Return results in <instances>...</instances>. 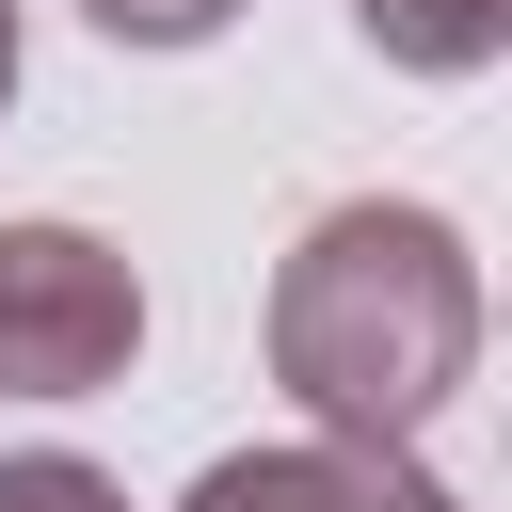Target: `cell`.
<instances>
[{
    "label": "cell",
    "mask_w": 512,
    "mask_h": 512,
    "mask_svg": "<svg viewBox=\"0 0 512 512\" xmlns=\"http://www.w3.org/2000/svg\"><path fill=\"white\" fill-rule=\"evenodd\" d=\"M480 368V256L448 208L352 192L272 256V384L320 416V448H416Z\"/></svg>",
    "instance_id": "1"
},
{
    "label": "cell",
    "mask_w": 512,
    "mask_h": 512,
    "mask_svg": "<svg viewBox=\"0 0 512 512\" xmlns=\"http://www.w3.org/2000/svg\"><path fill=\"white\" fill-rule=\"evenodd\" d=\"M144 352V272L96 224H0V400H96Z\"/></svg>",
    "instance_id": "2"
},
{
    "label": "cell",
    "mask_w": 512,
    "mask_h": 512,
    "mask_svg": "<svg viewBox=\"0 0 512 512\" xmlns=\"http://www.w3.org/2000/svg\"><path fill=\"white\" fill-rule=\"evenodd\" d=\"M176 512H464L432 464H400V448H224Z\"/></svg>",
    "instance_id": "3"
},
{
    "label": "cell",
    "mask_w": 512,
    "mask_h": 512,
    "mask_svg": "<svg viewBox=\"0 0 512 512\" xmlns=\"http://www.w3.org/2000/svg\"><path fill=\"white\" fill-rule=\"evenodd\" d=\"M352 32L400 64V80H480L512 48V0H352Z\"/></svg>",
    "instance_id": "4"
},
{
    "label": "cell",
    "mask_w": 512,
    "mask_h": 512,
    "mask_svg": "<svg viewBox=\"0 0 512 512\" xmlns=\"http://www.w3.org/2000/svg\"><path fill=\"white\" fill-rule=\"evenodd\" d=\"M0 512H128V496H112L80 448H16V464H0Z\"/></svg>",
    "instance_id": "5"
},
{
    "label": "cell",
    "mask_w": 512,
    "mask_h": 512,
    "mask_svg": "<svg viewBox=\"0 0 512 512\" xmlns=\"http://www.w3.org/2000/svg\"><path fill=\"white\" fill-rule=\"evenodd\" d=\"M80 16H96L112 48H208V32L240 16V0H80Z\"/></svg>",
    "instance_id": "6"
},
{
    "label": "cell",
    "mask_w": 512,
    "mask_h": 512,
    "mask_svg": "<svg viewBox=\"0 0 512 512\" xmlns=\"http://www.w3.org/2000/svg\"><path fill=\"white\" fill-rule=\"evenodd\" d=\"M0 112H16V0H0Z\"/></svg>",
    "instance_id": "7"
}]
</instances>
